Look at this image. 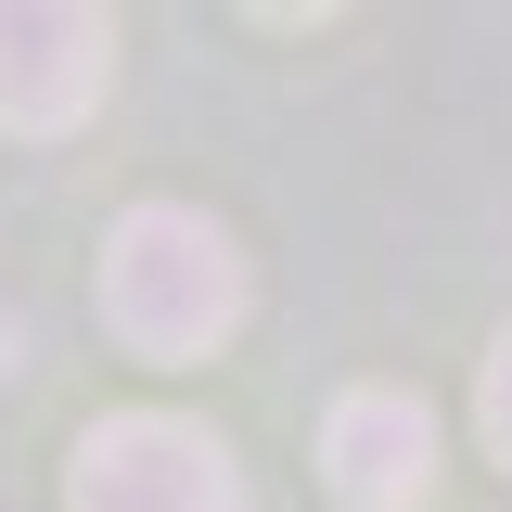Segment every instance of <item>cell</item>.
I'll return each instance as SVG.
<instances>
[{"label":"cell","instance_id":"obj_1","mask_svg":"<svg viewBox=\"0 0 512 512\" xmlns=\"http://www.w3.org/2000/svg\"><path fill=\"white\" fill-rule=\"evenodd\" d=\"M244 244L205 218V205H128L103 231V333L154 372H192L244 333Z\"/></svg>","mask_w":512,"mask_h":512},{"label":"cell","instance_id":"obj_2","mask_svg":"<svg viewBox=\"0 0 512 512\" xmlns=\"http://www.w3.org/2000/svg\"><path fill=\"white\" fill-rule=\"evenodd\" d=\"M64 512H244V474L180 410H116L64 461Z\"/></svg>","mask_w":512,"mask_h":512},{"label":"cell","instance_id":"obj_3","mask_svg":"<svg viewBox=\"0 0 512 512\" xmlns=\"http://www.w3.org/2000/svg\"><path fill=\"white\" fill-rule=\"evenodd\" d=\"M116 90V26L103 13H64V0H0V128L64 141Z\"/></svg>","mask_w":512,"mask_h":512},{"label":"cell","instance_id":"obj_4","mask_svg":"<svg viewBox=\"0 0 512 512\" xmlns=\"http://www.w3.org/2000/svg\"><path fill=\"white\" fill-rule=\"evenodd\" d=\"M320 474L346 512H410L436 487V410L410 384H346L333 423H320Z\"/></svg>","mask_w":512,"mask_h":512},{"label":"cell","instance_id":"obj_5","mask_svg":"<svg viewBox=\"0 0 512 512\" xmlns=\"http://www.w3.org/2000/svg\"><path fill=\"white\" fill-rule=\"evenodd\" d=\"M474 423H487V448L512 461V333L487 346V384H474Z\"/></svg>","mask_w":512,"mask_h":512}]
</instances>
